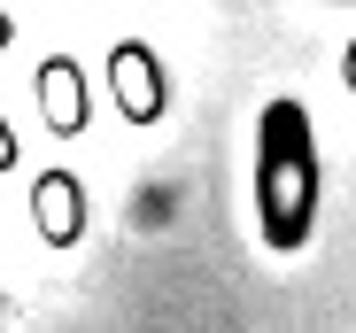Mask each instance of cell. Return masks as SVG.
I'll return each instance as SVG.
<instances>
[{
  "label": "cell",
  "mask_w": 356,
  "mask_h": 333,
  "mask_svg": "<svg viewBox=\"0 0 356 333\" xmlns=\"http://www.w3.org/2000/svg\"><path fill=\"white\" fill-rule=\"evenodd\" d=\"M318 124H310V108L279 93L264 101V117H256V233L271 256H302L310 233H318Z\"/></svg>",
  "instance_id": "obj_1"
},
{
  "label": "cell",
  "mask_w": 356,
  "mask_h": 333,
  "mask_svg": "<svg viewBox=\"0 0 356 333\" xmlns=\"http://www.w3.org/2000/svg\"><path fill=\"white\" fill-rule=\"evenodd\" d=\"M108 101H116V117L124 124H163V108H170V70H163V54L147 39H116L108 47Z\"/></svg>",
  "instance_id": "obj_2"
},
{
  "label": "cell",
  "mask_w": 356,
  "mask_h": 333,
  "mask_svg": "<svg viewBox=\"0 0 356 333\" xmlns=\"http://www.w3.org/2000/svg\"><path fill=\"white\" fill-rule=\"evenodd\" d=\"M86 179L78 171H39L31 179V233L47 241V248H78L86 241Z\"/></svg>",
  "instance_id": "obj_3"
},
{
  "label": "cell",
  "mask_w": 356,
  "mask_h": 333,
  "mask_svg": "<svg viewBox=\"0 0 356 333\" xmlns=\"http://www.w3.org/2000/svg\"><path fill=\"white\" fill-rule=\"evenodd\" d=\"M31 93H39V117H47L54 140H78L93 124V93H86V70L70 63V54H47L39 78H31Z\"/></svg>",
  "instance_id": "obj_4"
},
{
  "label": "cell",
  "mask_w": 356,
  "mask_h": 333,
  "mask_svg": "<svg viewBox=\"0 0 356 333\" xmlns=\"http://www.w3.org/2000/svg\"><path fill=\"white\" fill-rule=\"evenodd\" d=\"M0 171H16V132H8V117H0Z\"/></svg>",
  "instance_id": "obj_5"
},
{
  "label": "cell",
  "mask_w": 356,
  "mask_h": 333,
  "mask_svg": "<svg viewBox=\"0 0 356 333\" xmlns=\"http://www.w3.org/2000/svg\"><path fill=\"white\" fill-rule=\"evenodd\" d=\"M341 86L356 93V39H348V54H341Z\"/></svg>",
  "instance_id": "obj_6"
},
{
  "label": "cell",
  "mask_w": 356,
  "mask_h": 333,
  "mask_svg": "<svg viewBox=\"0 0 356 333\" xmlns=\"http://www.w3.org/2000/svg\"><path fill=\"white\" fill-rule=\"evenodd\" d=\"M8 39H16V24H8V16H0V47H8Z\"/></svg>",
  "instance_id": "obj_7"
}]
</instances>
